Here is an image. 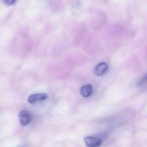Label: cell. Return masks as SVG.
I'll return each instance as SVG.
<instances>
[{
	"label": "cell",
	"instance_id": "obj_3",
	"mask_svg": "<svg viewBox=\"0 0 147 147\" xmlns=\"http://www.w3.org/2000/svg\"><path fill=\"white\" fill-rule=\"evenodd\" d=\"M108 65L106 63H100L94 67V72L95 75L101 76L106 73Z\"/></svg>",
	"mask_w": 147,
	"mask_h": 147
},
{
	"label": "cell",
	"instance_id": "obj_2",
	"mask_svg": "<svg viewBox=\"0 0 147 147\" xmlns=\"http://www.w3.org/2000/svg\"><path fill=\"white\" fill-rule=\"evenodd\" d=\"M19 118L21 125L25 126L30 123L31 117L30 113L26 110L20 111L19 113Z\"/></svg>",
	"mask_w": 147,
	"mask_h": 147
},
{
	"label": "cell",
	"instance_id": "obj_6",
	"mask_svg": "<svg viewBox=\"0 0 147 147\" xmlns=\"http://www.w3.org/2000/svg\"><path fill=\"white\" fill-rule=\"evenodd\" d=\"M4 3L7 6H11L15 4L16 0H3Z\"/></svg>",
	"mask_w": 147,
	"mask_h": 147
},
{
	"label": "cell",
	"instance_id": "obj_4",
	"mask_svg": "<svg viewBox=\"0 0 147 147\" xmlns=\"http://www.w3.org/2000/svg\"><path fill=\"white\" fill-rule=\"evenodd\" d=\"M47 94L45 93L35 94L29 96L28 101L31 104H33L38 101L45 100L47 98Z\"/></svg>",
	"mask_w": 147,
	"mask_h": 147
},
{
	"label": "cell",
	"instance_id": "obj_5",
	"mask_svg": "<svg viewBox=\"0 0 147 147\" xmlns=\"http://www.w3.org/2000/svg\"><path fill=\"white\" fill-rule=\"evenodd\" d=\"M92 86L91 84H87L82 87L80 92L83 97L87 98L89 97L92 93Z\"/></svg>",
	"mask_w": 147,
	"mask_h": 147
},
{
	"label": "cell",
	"instance_id": "obj_1",
	"mask_svg": "<svg viewBox=\"0 0 147 147\" xmlns=\"http://www.w3.org/2000/svg\"><path fill=\"white\" fill-rule=\"evenodd\" d=\"M84 141L87 146L91 147H98L102 143L101 139L95 137H86L84 138Z\"/></svg>",
	"mask_w": 147,
	"mask_h": 147
}]
</instances>
